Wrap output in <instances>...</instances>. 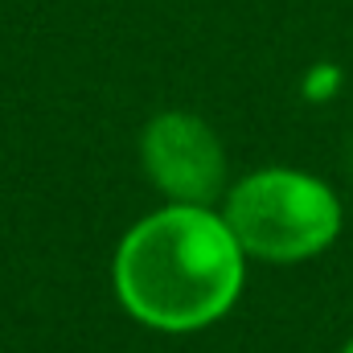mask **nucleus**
Instances as JSON below:
<instances>
[{
	"label": "nucleus",
	"mask_w": 353,
	"mask_h": 353,
	"mask_svg": "<svg viewBox=\"0 0 353 353\" xmlns=\"http://www.w3.org/2000/svg\"><path fill=\"white\" fill-rule=\"evenodd\" d=\"M247 255L226 218L210 205H181L140 218L115 251V296L148 329L193 333L226 316L243 292Z\"/></svg>",
	"instance_id": "f257e3e1"
},
{
	"label": "nucleus",
	"mask_w": 353,
	"mask_h": 353,
	"mask_svg": "<svg viewBox=\"0 0 353 353\" xmlns=\"http://www.w3.org/2000/svg\"><path fill=\"white\" fill-rule=\"evenodd\" d=\"M144 169L161 193L181 205H210L226 181V152L218 136L185 111L157 115L140 140Z\"/></svg>",
	"instance_id": "7ed1b4c3"
},
{
	"label": "nucleus",
	"mask_w": 353,
	"mask_h": 353,
	"mask_svg": "<svg viewBox=\"0 0 353 353\" xmlns=\"http://www.w3.org/2000/svg\"><path fill=\"white\" fill-rule=\"evenodd\" d=\"M243 255L267 263H300L333 247L341 234V201L321 176L263 169L243 176L222 210Z\"/></svg>",
	"instance_id": "f03ea898"
},
{
	"label": "nucleus",
	"mask_w": 353,
	"mask_h": 353,
	"mask_svg": "<svg viewBox=\"0 0 353 353\" xmlns=\"http://www.w3.org/2000/svg\"><path fill=\"white\" fill-rule=\"evenodd\" d=\"M341 353H353V341H350V345H345V350H341Z\"/></svg>",
	"instance_id": "20e7f679"
}]
</instances>
